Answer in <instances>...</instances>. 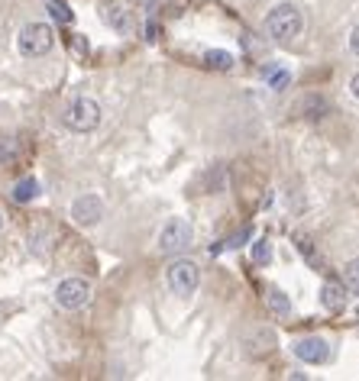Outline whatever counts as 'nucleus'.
Wrapping results in <instances>:
<instances>
[{"mask_svg":"<svg viewBox=\"0 0 359 381\" xmlns=\"http://www.w3.org/2000/svg\"><path fill=\"white\" fill-rule=\"evenodd\" d=\"M349 49H353V52L359 55V26L353 30V36H349Z\"/></svg>","mask_w":359,"mask_h":381,"instance_id":"19","label":"nucleus"},{"mask_svg":"<svg viewBox=\"0 0 359 381\" xmlns=\"http://www.w3.org/2000/svg\"><path fill=\"white\" fill-rule=\"evenodd\" d=\"M269 85H272L275 91H282V87L288 85V72H275V68H269Z\"/></svg>","mask_w":359,"mask_h":381,"instance_id":"17","label":"nucleus"},{"mask_svg":"<svg viewBox=\"0 0 359 381\" xmlns=\"http://www.w3.org/2000/svg\"><path fill=\"white\" fill-rule=\"evenodd\" d=\"M253 262L256 265H269V262H272V243H269V239H259V243L253 246Z\"/></svg>","mask_w":359,"mask_h":381,"instance_id":"15","label":"nucleus"},{"mask_svg":"<svg viewBox=\"0 0 359 381\" xmlns=\"http://www.w3.org/2000/svg\"><path fill=\"white\" fill-rule=\"evenodd\" d=\"M65 127L74 133H91L101 127V107L91 97H74L72 104L65 107Z\"/></svg>","mask_w":359,"mask_h":381,"instance_id":"2","label":"nucleus"},{"mask_svg":"<svg viewBox=\"0 0 359 381\" xmlns=\"http://www.w3.org/2000/svg\"><path fill=\"white\" fill-rule=\"evenodd\" d=\"M52 43H55L52 26H45V23H26L20 30V36H17V49H20V55H26V58L45 55L52 49Z\"/></svg>","mask_w":359,"mask_h":381,"instance_id":"3","label":"nucleus"},{"mask_svg":"<svg viewBox=\"0 0 359 381\" xmlns=\"http://www.w3.org/2000/svg\"><path fill=\"white\" fill-rule=\"evenodd\" d=\"M49 13H52V20H59V23H72V10L65 7V0H49Z\"/></svg>","mask_w":359,"mask_h":381,"instance_id":"16","label":"nucleus"},{"mask_svg":"<svg viewBox=\"0 0 359 381\" xmlns=\"http://www.w3.org/2000/svg\"><path fill=\"white\" fill-rule=\"evenodd\" d=\"M265 301H269V310H272L275 317H288V314H291V301H288L278 287H272V291L265 294Z\"/></svg>","mask_w":359,"mask_h":381,"instance_id":"11","label":"nucleus"},{"mask_svg":"<svg viewBox=\"0 0 359 381\" xmlns=\"http://www.w3.org/2000/svg\"><path fill=\"white\" fill-rule=\"evenodd\" d=\"M204 62L211 65V68H217V72H227V68H233V55L223 52V49H211V52L204 55Z\"/></svg>","mask_w":359,"mask_h":381,"instance_id":"13","label":"nucleus"},{"mask_svg":"<svg viewBox=\"0 0 359 381\" xmlns=\"http://www.w3.org/2000/svg\"><path fill=\"white\" fill-rule=\"evenodd\" d=\"M265 30H269V36H272L275 43H291V39L301 36V30H305V17H301V10L291 7V3H278V7L265 17Z\"/></svg>","mask_w":359,"mask_h":381,"instance_id":"1","label":"nucleus"},{"mask_svg":"<svg viewBox=\"0 0 359 381\" xmlns=\"http://www.w3.org/2000/svg\"><path fill=\"white\" fill-rule=\"evenodd\" d=\"M88 301H91V281L85 278H65L55 287V304L62 310H81Z\"/></svg>","mask_w":359,"mask_h":381,"instance_id":"6","label":"nucleus"},{"mask_svg":"<svg viewBox=\"0 0 359 381\" xmlns=\"http://www.w3.org/2000/svg\"><path fill=\"white\" fill-rule=\"evenodd\" d=\"M343 287L353 291V294H359V259H353V262L343 268Z\"/></svg>","mask_w":359,"mask_h":381,"instance_id":"14","label":"nucleus"},{"mask_svg":"<svg viewBox=\"0 0 359 381\" xmlns=\"http://www.w3.org/2000/svg\"><path fill=\"white\" fill-rule=\"evenodd\" d=\"M320 304H324L330 314H340V310L347 307V287L337 285V281H327V285L320 287Z\"/></svg>","mask_w":359,"mask_h":381,"instance_id":"9","label":"nucleus"},{"mask_svg":"<svg viewBox=\"0 0 359 381\" xmlns=\"http://www.w3.org/2000/svg\"><path fill=\"white\" fill-rule=\"evenodd\" d=\"M104 20L110 23L116 32H130V26H133V23H130V13L123 10L120 3H107V7H104Z\"/></svg>","mask_w":359,"mask_h":381,"instance_id":"10","label":"nucleus"},{"mask_svg":"<svg viewBox=\"0 0 359 381\" xmlns=\"http://www.w3.org/2000/svg\"><path fill=\"white\" fill-rule=\"evenodd\" d=\"M295 356H298L301 362L320 365V362H327V359H330V346H327V339L307 336V339H301V342H295Z\"/></svg>","mask_w":359,"mask_h":381,"instance_id":"8","label":"nucleus"},{"mask_svg":"<svg viewBox=\"0 0 359 381\" xmlns=\"http://www.w3.org/2000/svg\"><path fill=\"white\" fill-rule=\"evenodd\" d=\"M349 87H353V94H356V100H359V74L353 78V85H349Z\"/></svg>","mask_w":359,"mask_h":381,"instance_id":"20","label":"nucleus"},{"mask_svg":"<svg viewBox=\"0 0 359 381\" xmlns=\"http://www.w3.org/2000/svg\"><path fill=\"white\" fill-rule=\"evenodd\" d=\"M72 217L74 223H81V226H94L101 217H104V201L97 197V194H85V197H78L72 204Z\"/></svg>","mask_w":359,"mask_h":381,"instance_id":"7","label":"nucleus"},{"mask_svg":"<svg viewBox=\"0 0 359 381\" xmlns=\"http://www.w3.org/2000/svg\"><path fill=\"white\" fill-rule=\"evenodd\" d=\"M191 236H194L191 223L185 220V217H172V220L162 226V233H158V249L165 255H175V252H181V249H188Z\"/></svg>","mask_w":359,"mask_h":381,"instance_id":"5","label":"nucleus"},{"mask_svg":"<svg viewBox=\"0 0 359 381\" xmlns=\"http://www.w3.org/2000/svg\"><path fill=\"white\" fill-rule=\"evenodd\" d=\"M36 194H39L36 178H23V181H17V188H13V201H17V204H30Z\"/></svg>","mask_w":359,"mask_h":381,"instance_id":"12","label":"nucleus"},{"mask_svg":"<svg viewBox=\"0 0 359 381\" xmlns=\"http://www.w3.org/2000/svg\"><path fill=\"white\" fill-rule=\"evenodd\" d=\"M0 230H3V213H0Z\"/></svg>","mask_w":359,"mask_h":381,"instance_id":"21","label":"nucleus"},{"mask_svg":"<svg viewBox=\"0 0 359 381\" xmlns=\"http://www.w3.org/2000/svg\"><path fill=\"white\" fill-rule=\"evenodd\" d=\"M249 236H253V230H249V226H246V230H243V233H240V236H233V239H230V243H227V249H236V246H240V243H243V239H249Z\"/></svg>","mask_w":359,"mask_h":381,"instance_id":"18","label":"nucleus"},{"mask_svg":"<svg viewBox=\"0 0 359 381\" xmlns=\"http://www.w3.org/2000/svg\"><path fill=\"white\" fill-rule=\"evenodd\" d=\"M165 278H169V287L178 297H191L198 291V285H201V268L194 262H188V259H178V262L169 265Z\"/></svg>","mask_w":359,"mask_h":381,"instance_id":"4","label":"nucleus"}]
</instances>
